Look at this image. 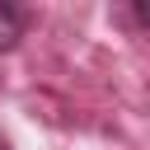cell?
<instances>
[{"label": "cell", "mask_w": 150, "mask_h": 150, "mask_svg": "<svg viewBox=\"0 0 150 150\" xmlns=\"http://www.w3.org/2000/svg\"><path fill=\"white\" fill-rule=\"evenodd\" d=\"M23 9L19 5H9V0H0V52H9V47H19V38H23Z\"/></svg>", "instance_id": "cell-1"}, {"label": "cell", "mask_w": 150, "mask_h": 150, "mask_svg": "<svg viewBox=\"0 0 150 150\" xmlns=\"http://www.w3.org/2000/svg\"><path fill=\"white\" fill-rule=\"evenodd\" d=\"M131 19H136L141 28H150V0H136V5H131Z\"/></svg>", "instance_id": "cell-2"}, {"label": "cell", "mask_w": 150, "mask_h": 150, "mask_svg": "<svg viewBox=\"0 0 150 150\" xmlns=\"http://www.w3.org/2000/svg\"><path fill=\"white\" fill-rule=\"evenodd\" d=\"M0 150H9V141H5V136H0Z\"/></svg>", "instance_id": "cell-3"}]
</instances>
